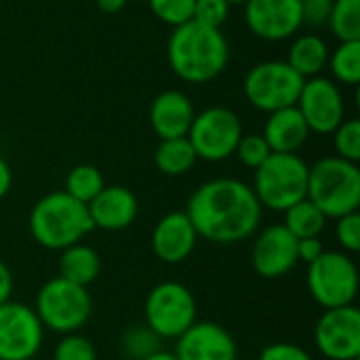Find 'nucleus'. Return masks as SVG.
I'll list each match as a JSON object with an SVG mask.
<instances>
[{"instance_id":"1","label":"nucleus","mask_w":360,"mask_h":360,"mask_svg":"<svg viewBox=\"0 0 360 360\" xmlns=\"http://www.w3.org/2000/svg\"><path fill=\"white\" fill-rule=\"evenodd\" d=\"M262 211L253 188L234 177L205 181L186 207L198 238L215 245H234L253 236L262 224Z\"/></svg>"},{"instance_id":"2","label":"nucleus","mask_w":360,"mask_h":360,"mask_svg":"<svg viewBox=\"0 0 360 360\" xmlns=\"http://www.w3.org/2000/svg\"><path fill=\"white\" fill-rule=\"evenodd\" d=\"M167 57L177 78L192 84H205L226 70L230 46L221 30L188 21L173 27L167 44Z\"/></svg>"},{"instance_id":"3","label":"nucleus","mask_w":360,"mask_h":360,"mask_svg":"<svg viewBox=\"0 0 360 360\" xmlns=\"http://www.w3.org/2000/svg\"><path fill=\"white\" fill-rule=\"evenodd\" d=\"M27 226L32 238L49 251H63L70 245L82 243L95 230L89 207L63 190L42 196L32 207Z\"/></svg>"},{"instance_id":"4","label":"nucleus","mask_w":360,"mask_h":360,"mask_svg":"<svg viewBox=\"0 0 360 360\" xmlns=\"http://www.w3.org/2000/svg\"><path fill=\"white\" fill-rule=\"evenodd\" d=\"M308 200L327 219H338L360 207V169L340 156L321 158L308 173Z\"/></svg>"},{"instance_id":"5","label":"nucleus","mask_w":360,"mask_h":360,"mask_svg":"<svg viewBox=\"0 0 360 360\" xmlns=\"http://www.w3.org/2000/svg\"><path fill=\"white\" fill-rule=\"evenodd\" d=\"M308 162L297 154H270L255 169L253 192L262 209L285 213L295 202L308 198Z\"/></svg>"},{"instance_id":"6","label":"nucleus","mask_w":360,"mask_h":360,"mask_svg":"<svg viewBox=\"0 0 360 360\" xmlns=\"http://www.w3.org/2000/svg\"><path fill=\"white\" fill-rule=\"evenodd\" d=\"M34 312L44 329L70 335L78 333L91 321L93 300L86 287L55 276L40 287Z\"/></svg>"},{"instance_id":"7","label":"nucleus","mask_w":360,"mask_h":360,"mask_svg":"<svg viewBox=\"0 0 360 360\" xmlns=\"http://www.w3.org/2000/svg\"><path fill=\"white\" fill-rule=\"evenodd\" d=\"M143 319L160 340H177L198 321L196 297L181 283H158L146 297Z\"/></svg>"},{"instance_id":"8","label":"nucleus","mask_w":360,"mask_h":360,"mask_svg":"<svg viewBox=\"0 0 360 360\" xmlns=\"http://www.w3.org/2000/svg\"><path fill=\"white\" fill-rule=\"evenodd\" d=\"M302 86L304 78L287 61L281 59L255 63L243 82V91L249 103L266 114L295 105Z\"/></svg>"},{"instance_id":"9","label":"nucleus","mask_w":360,"mask_h":360,"mask_svg":"<svg viewBox=\"0 0 360 360\" xmlns=\"http://www.w3.org/2000/svg\"><path fill=\"white\" fill-rule=\"evenodd\" d=\"M308 289L325 310L352 306L359 293V268L354 259L344 251H325L308 266Z\"/></svg>"},{"instance_id":"10","label":"nucleus","mask_w":360,"mask_h":360,"mask_svg":"<svg viewBox=\"0 0 360 360\" xmlns=\"http://www.w3.org/2000/svg\"><path fill=\"white\" fill-rule=\"evenodd\" d=\"M243 137V122L236 112L224 105H213L198 112L188 131L198 160L221 162L230 158Z\"/></svg>"},{"instance_id":"11","label":"nucleus","mask_w":360,"mask_h":360,"mask_svg":"<svg viewBox=\"0 0 360 360\" xmlns=\"http://www.w3.org/2000/svg\"><path fill=\"white\" fill-rule=\"evenodd\" d=\"M42 342L44 327L34 308L11 300L0 306V360H32Z\"/></svg>"},{"instance_id":"12","label":"nucleus","mask_w":360,"mask_h":360,"mask_svg":"<svg viewBox=\"0 0 360 360\" xmlns=\"http://www.w3.org/2000/svg\"><path fill=\"white\" fill-rule=\"evenodd\" d=\"M295 108L304 116L310 133L329 135L346 120V101L338 82L327 76L304 80Z\"/></svg>"},{"instance_id":"13","label":"nucleus","mask_w":360,"mask_h":360,"mask_svg":"<svg viewBox=\"0 0 360 360\" xmlns=\"http://www.w3.org/2000/svg\"><path fill=\"white\" fill-rule=\"evenodd\" d=\"M314 344L327 360H356L360 356V310L352 306L331 308L314 327Z\"/></svg>"},{"instance_id":"14","label":"nucleus","mask_w":360,"mask_h":360,"mask_svg":"<svg viewBox=\"0 0 360 360\" xmlns=\"http://www.w3.org/2000/svg\"><path fill=\"white\" fill-rule=\"evenodd\" d=\"M245 21L253 36L268 42H281L291 38L304 25L302 2L300 0H247Z\"/></svg>"},{"instance_id":"15","label":"nucleus","mask_w":360,"mask_h":360,"mask_svg":"<svg viewBox=\"0 0 360 360\" xmlns=\"http://www.w3.org/2000/svg\"><path fill=\"white\" fill-rule=\"evenodd\" d=\"M297 264V238L283 224H272L257 234L251 247V266L262 278H283Z\"/></svg>"},{"instance_id":"16","label":"nucleus","mask_w":360,"mask_h":360,"mask_svg":"<svg viewBox=\"0 0 360 360\" xmlns=\"http://www.w3.org/2000/svg\"><path fill=\"white\" fill-rule=\"evenodd\" d=\"M175 342L177 360H238V346L230 331L211 321H196Z\"/></svg>"},{"instance_id":"17","label":"nucleus","mask_w":360,"mask_h":360,"mask_svg":"<svg viewBox=\"0 0 360 360\" xmlns=\"http://www.w3.org/2000/svg\"><path fill=\"white\" fill-rule=\"evenodd\" d=\"M198 234L186 211L167 213L152 230V251L165 264H181L196 249Z\"/></svg>"},{"instance_id":"18","label":"nucleus","mask_w":360,"mask_h":360,"mask_svg":"<svg viewBox=\"0 0 360 360\" xmlns=\"http://www.w3.org/2000/svg\"><path fill=\"white\" fill-rule=\"evenodd\" d=\"M86 207L93 228L103 232L127 230L139 213L137 196L124 186H105Z\"/></svg>"},{"instance_id":"19","label":"nucleus","mask_w":360,"mask_h":360,"mask_svg":"<svg viewBox=\"0 0 360 360\" xmlns=\"http://www.w3.org/2000/svg\"><path fill=\"white\" fill-rule=\"evenodd\" d=\"M194 116L196 110L192 99L177 89L158 93L150 105V127L160 139L188 137Z\"/></svg>"},{"instance_id":"20","label":"nucleus","mask_w":360,"mask_h":360,"mask_svg":"<svg viewBox=\"0 0 360 360\" xmlns=\"http://www.w3.org/2000/svg\"><path fill=\"white\" fill-rule=\"evenodd\" d=\"M262 135L274 154H297V150L308 141L310 129L300 110L291 105L268 114Z\"/></svg>"},{"instance_id":"21","label":"nucleus","mask_w":360,"mask_h":360,"mask_svg":"<svg viewBox=\"0 0 360 360\" xmlns=\"http://www.w3.org/2000/svg\"><path fill=\"white\" fill-rule=\"evenodd\" d=\"M57 270H59V278L80 287H89L101 274V255L93 247L84 243H76L61 251Z\"/></svg>"},{"instance_id":"22","label":"nucleus","mask_w":360,"mask_h":360,"mask_svg":"<svg viewBox=\"0 0 360 360\" xmlns=\"http://www.w3.org/2000/svg\"><path fill=\"white\" fill-rule=\"evenodd\" d=\"M329 53L331 51H329L325 38H321L319 34H302L291 42L285 61L304 80H308V78L321 76V72L327 68Z\"/></svg>"},{"instance_id":"23","label":"nucleus","mask_w":360,"mask_h":360,"mask_svg":"<svg viewBox=\"0 0 360 360\" xmlns=\"http://www.w3.org/2000/svg\"><path fill=\"white\" fill-rule=\"evenodd\" d=\"M198 162V156L188 141V137H177V139H160L156 152H154V165L160 173L169 177H179L186 175L188 171L194 169Z\"/></svg>"},{"instance_id":"24","label":"nucleus","mask_w":360,"mask_h":360,"mask_svg":"<svg viewBox=\"0 0 360 360\" xmlns=\"http://www.w3.org/2000/svg\"><path fill=\"white\" fill-rule=\"evenodd\" d=\"M325 224H327V217L308 198H304V200L295 202L293 207H289L285 211V219H283V226L297 240L321 236V232L325 230Z\"/></svg>"},{"instance_id":"25","label":"nucleus","mask_w":360,"mask_h":360,"mask_svg":"<svg viewBox=\"0 0 360 360\" xmlns=\"http://www.w3.org/2000/svg\"><path fill=\"white\" fill-rule=\"evenodd\" d=\"M331 70V80L344 86H356L360 82V40L340 42L327 61Z\"/></svg>"},{"instance_id":"26","label":"nucleus","mask_w":360,"mask_h":360,"mask_svg":"<svg viewBox=\"0 0 360 360\" xmlns=\"http://www.w3.org/2000/svg\"><path fill=\"white\" fill-rule=\"evenodd\" d=\"M327 25L340 42L360 40V0H333Z\"/></svg>"},{"instance_id":"27","label":"nucleus","mask_w":360,"mask_h":360,"mask_svg":"<svg viewBox=\"0 0 360 360\" xmlns=\"http://www.w3.org/2000/svg\"><path fill=\"white\" fill-rule=\"evenodd\" d=\"M103 188H105V181H103V175H101V171L97 167L78 165L68 173L63 192L70 194L72 198L89 205Z\"/></svg>"},{"instance_id":"28","label":"nucleus","mask_w":360,"mask_h":360,"mask_svg":"<svg viewBox=\"0 0 360 360\" xmlns=\"http://www.w3.org/2000/svg\"><path fill=\"white\" fill-rule=\"evenodd\" d=\"M160 338L143 323V325H131L122 338H120V352L127 360H146L160 348Z\"/></svg>"},{"instance_id":"29","label":"nucleus","mask_w":360,"mask_h":360,"mask_svg":"<svg viewBox=\"0 0 360 360\" xmlns=\"http://www.w3.org/2000/svg\"><path fill=\"white\" fill-rule=\"evenodd\" d=\"M333 146L335 156L356 162L360 160V122L356 118H346L335 131H333Z\"/></svg>"},{"instance_id":"30","label":"nucleus","mask_w":360,"mask_h":360,"mask_svg":"<svg viewBox=\"0 0 360 360\" xmlns=\"http://www.w3.org/2000/svg\"><path fill=\"white\" fill-rule=\"evenodd\" d=\"M196 0H148L150 11L167 25L179 27L194 17Z\"/></svg>"},{"instance_id":"31","label":"nucleus","mask_w":360,"mask_h":360,"mask_svg":"<svg viewBox=\"0 0 360 360\" xmlns=\"http://www.w3.org/2000/svg\"><path fill=\"white\" fill-rule=\"evenodd\" d=\"M234 154H236V158H238L245 167H249V169L255 171L257 167H262V165L268 160V156L272 154V150H270V146L266 143L264 135H259V133H249V135H243V137H240V141H238Z\"/></svg>"},{"instance_id":"32","label":"nucleus","mask_w":360,"mask_h":360,"mask_svg":"<svg viewBox=\"0 0 360 360\" xmlns=\"http://www.w3.org/2000/svg\"><path fill=\"white\" fill-rule=\"evenodd\" d=\"M53 360H97V350L91 340L80 333H70L55 346Z\"/></svg>"},{"instance_id":"33","label":"nucleus","mask_w":360,"mask_h":360,"mask_svg":"<svg viewBox=\"0 0 360 360\" xmlns=\"http://www.w3.org/2000/svg\"><path fill=\"white\" fill-rule=\"evenodd\" d=\"M230 17V4L226 0H196L194 2V17L192 21L221 30V25Z\"/></svg>"},{"instance_id":"34","label":"nucleus","mask_w":360,"mask_h":360,"mask_svg":"<svg viewBox=\"0 0 360 360\" xmlns=\"http://www.w3.org/2000/svg\"><path fill=\"white\" fill-rule=\"evenodd\" d=\"M335 240L344 249V253L360 251V215L359 211L348 213L335 219Z\"/></svg>"},{"instance_id":"35","label":"nucleus","mask_w":360,"mask_h":360,"mask_svg":"<svg viewBox=\"0 0 360 360\" xmlns=\"http://www.w3.org/2000/svg\"><path fill=\"white\" fill-rule=\"evenodd\" d=\"M300 2H302L304 25H312V27L327 25L333 0H300Z\"/></svg>"},{"instance_id":"36","label":"nucleus","mask_w":360,"mask_h":360,"mask_svg":"<svg viewBox=\"0 0 360 360\" xmlns=\"http://www.w3.org/2000/svg\"><path fill=\"white\" fill-rule=\"evenodd\" d=\"M259 360H312V356L297 344L291 342H276L262 350Z\"/></svg>"},{"instance_id":"37","label":"nucleus","mask_w":360,"mask_h":360,"mask_svg":"<svg viewBox=\"0 0 360 360\" xmlns=\"http://www.w3.org/2000/svg\"><path fill=\"white\" fill-rule=\"evenodd\" d=\"M325 245L321 243V238H302L297 240V262H304L306 266H310L312 262H316L323 253H325Z\"/></svg>"},{"instance_id":"38","label":"nucleus","mask_w":360,"mask_h":360,"mask_svg":"<svg viewBox=\"0 0 360 360\" xmlns=\"http://www.w3.org/2000/svg\"><path fill=\"white\" fill-rule=\"evenodd\" d=\"M11 293H13V274L8 266L0 259V306L11 300Z\"/></svg>"},{"instance_id":"39","label":"nucleus","mask_w":360,"mask_h":360,"mask_svg":"<svg viewBox=\"0 0 360 360\" xmlns=\"http://www.w3.org/2000/svg\"><path fill=\"white\" fill-rule=\"evenodd\" d=\"M11 186H13V171L8 162L0 156V200L11 192Z\"/></svg>"},{"instance_id":"40","label":"nucleus","mask_w":360,"mask_h":360,"mask_svg":"<svg viewBox=\"0 0 360 360\" xmlns=\"http://www.w3.org/2000/svg\"><path fill=\"white\" fill-rule=\"evenodd\" d=\"M124 4H127V0H97L99 11L105 13V15H114V13L122 11Z\"/></svg>"},{"instance_id":"41","label":"nucleus","mask_w":360,"mask_h":360,"mask_svg":"<svg viewBox=\"0 0 360 360\" xmlns=\"http://www.w3.org/2000/svg\"><path fill=\"white\" fill-rule=\"evenodd\" d=\"M146 360H177V356H175L173 352H167V350H158V352H154L152 356H148Z\"/></svg>"},{"instance_id":"42","label":"nucleus","mask_w":360,"mask_h":360,"mask_svg":"<svg viewBox=\"0 0 360 360\" xmlns=\"http://www.w3.org/2000/svg\"><path fill=\"white\" fill-rule=\"evenodd\" d=\"M226 2H228V4L232 6V4H245L247 0H226Z\"/></svg>"}]
</instances>
